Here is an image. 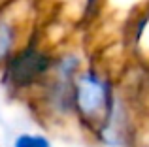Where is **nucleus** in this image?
I'll return each mask as SVG.
<instances>
[{
	"instance_id": "f257e3e1",
	"label": "nucleus",
	"mask_w": 149,
	"mask_h": 147,
	"mask_svg": "<svg viewBox=\"0 0 149 147\" xmlns=\"http://www.w3.org/2000/svg\"><path fill=\"white\" fill-rule=\"evenodd\" d=\"M85 66V60L77 49H64L53 55L49 74L34 92L38 111L49 125L74 123V79Z\"/></svg>"
},
{
	"instance_id": "f03ea898",
	"label": "nucleus",
	"mask_w": 149,
	"mask_h": 147,
	"mask_svg": "<svg viewBox=\"0 0 149 147\" xmlns=\"http://www.w3.org/2000/svg\"><path fill=\"white\" fill-rule=\"evenodd\" d=\"M117 91L119 87L106 68L85 64L74 79V123L93 136L109 111Z\"/></svg>"
},
{
	"instance_id": "7ed1b4c3",
	"label": "nucleus",
	"mask_w": 149,
	"mask_h": 147,
	"mask_svg": "<svg viewBox=\"0 0 149 147\" xmlns=\"http://www.w3.org/2000/svg\"><path fill=\"white\" fill-rule=\"evenodd\" d=\"M53 55L34 45L32 42L21 47L2 68V83L13 94H34L49 74Z\"/></svg>"
},
{
	"instance_id": "20e7f679",
	"label": "nucleus",
	"mask_w": 149,
	"mask_h": 147,
	"mask_svg": "<svg viewBox=\"0 0 149 147\" xmlns=\"http://www.w3.org/2000/svg\"><path fill=\"white\" fill-rule=\"evenodd\" d=\"M93 138L102 147H132L136 141V111L125 92L117 91L111 107L93 132Z\"/></svg>"
},
{
	"instance_id": "39448f33",
	"label": "nucleus",
	"mask_w": 149,
	"mask_h": 147,
	"mask_svg": "<svg viewBox=\"0 0 149 147\" xmlns=\"http://www.w3.org/2000/svg\"><path fill=\"white\" fill-rule=\"evenodd\" d=\"M25 28L17 4L0 6V70L21 47L29 44L25 38Z\"/></svg>"
},
{
	"instance_id": "423d86ee",
	"label": "nucleus",
	"mask_w": 149,
	"mask_h": 147,
	"mask_svg": "<svg viewBox=\"0 0 149 147\" xmlns=\"http://www.w3.org/2000/svg\"><path fill=\"white\" fill-rule=\"evenodd\" d=\"M147 10L149 0H98V8H96V11H108L115 19H127L128 25H132Z\"/></svg>"
},
{
	"instance_id": "0eeeda50",
	"label": "nucleus",
	"mask_w": 149,
	"mask_h": 147,
	"mask_svg": "<svg viewBox=\"0 0 149 147\" xmlns=\"http://www.w3.org/2000/svg\"><path fill=\"white\" fill-rule=\"evenodd\" d=\"M130 49L136 59L149 68V10L130 25Z\"/></svg>"
},
{
	"instance_id": "6e6552de",
	"label": "nucleus",
	"mask_w": 149,
	"mask_h": 147,
	"mask_svg": "<svg viewBox=\"0 0 149 147\" xmlns=\"http://www.w3.org/2000/svg\"><path fill=\"white\" fill-rule=\"evenodd\" d=\"M11 147H53V141L44 132H19L11 140Z\"/></svg>"
},
{
	"instance_id": "1a4fd4ad",
	"label": "nucleus",
	"mask_w": 149,
	"mask_h": 147,
	"mask_svg": "<svg viewBox=\"0 0 149 147\" xmlns=\"http://www.w3.org/2000/svg\"><path fill=\"white\" fill-rule=\"evenodd\" d=\"M143 87H142V92H143V98L147 102V107H149V68H146V77H143Z\"/></svg>"
},
{
	"instance_id": "9d476101",
	"label": "nucleus",
	"mask_w": 149,
	"mask_h": 147,
	"mask_svg": "<svg viewBox=\"0 0 149 147\" xmlns=\"http://www.w3.org/2000/svg\"><path fill=\"white\" fill-rule=\"evenodd\" d=\"M0 147H2V145H0Z\"/></svg>"
}]
</instances>
